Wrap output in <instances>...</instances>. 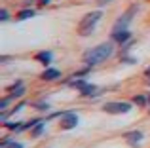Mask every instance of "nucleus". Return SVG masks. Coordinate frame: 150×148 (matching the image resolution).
I'll return each mask as SVG.
<instances>
[{
	"label": "nucleus",
	"mask_w": 150,
	"mask_h": 148,
	"mask_svg": "<svg viewBox=\"0 0 150 148\" xmlns=\"http://www.w3.org/2000/svg\"><path fill=\"white\" fill-rule=\"evenodd\" d=\"M133 104L131 103H125V101H112V103H105L103 104V112L106 114H127L131 110Z\"/></svg>",
	"instance_id": "20e7f679"
},
{
	"label": "nucleus",
	"mask_w": 150,
	"mask_h": 148,
	"mask_svg": "<svg viewBox=\"0 0 150 148\" xmlns=\"http://www.w3.org/2000/svg\"><path fill=\"white\" fill-rule=\"evenodd\" d=\"M146 101H148V97H143V95H137L135 99H133V103H135V104H146Z\"/></svg>",
	"instance_id": "dca6fc26"
},
{
	"label": "nucleus",
	"mask_w": 150,
	"mask_h": 148,
	"mask_svg": "<svg viewBox=\"0 0 150 148\" xmlns=\"http://www.w3.org/2000/svg\"><path fill=\"white\" fill-rule=\"evenodd\" d=\"M50 2H51V0H38V4H40V6H48Z\"/></svg>",
	"instance_id": "aec40b11"
},
{
	"label": "nucleus",
	"mask_w": 150,
	"mask_h": 148,
	"mask_svg": "<svg viewBox=\"0 0 150 148\" xmlns=\"http://www.w3.org/2000/svg\"><path fill=\"white\" fill-rule=\"evenodd\" d=\"M112 44L110 42H105V44H99L95 46V48L88 49V51H84V55H82V61H84V65H88V67H95V65L103 63V61H106L110 55H112Z\"/></svg>",
	"instance_id": "f257e3e1"
},
{
	"label": "nucleus",
	"mask_w": 150,
	"mask_h": 148,
	"mask_svg": "<svg viewBox=\"0 0 150 148\" xmlns=\"http://www.w3.org/2000/svg\"><path fill=\"white\" fill-rule=\"evenodd\" d=\"M34 59H36L38 63H42V65L48 67V65L51 63V59H53V53H51V51H40V53H36Z\"/></svg>",
	"instance_id": "9b49d317"
},
{
	"label": "nucleus",
	"mask_w": 150,
	"mask_h": 148,
	"mask_svg": "<svg viewBox=\"0 0 150 148\" xmlns=\"http://www.w3.org/2000/svg\"><path fill=\"white\" fill-rule=\"evenodd\" d=\"M97 2H99V4H108L110 0H97Z\"/></svg>",
	"instance_id": "4be33fe9"
},
{
	"label": "nucleus",
	"mask_w": 150,
	"mask_h": 148,
	"mask_svg": "<svg viewBox=\"0 0 150 148\" xmlns=\"http://www.w3.org/2000/svg\"><path fill=\"white\" fill-rule=\"evenodd\" d=\"M4 148H25V144H21V142H15V141H11L8 146H4Z\"/></svg>",
	"instance_id": "6ab92c4d"
},
{
	"label": "nucleus",
	"mask_w": 150,
	"mask_h": 148,
	"mask_svg": "<svg viewBox=\"0 0 150 148\" xmlns=\"http://www.w3.org/2000/svg\"><path fill=\"white\" fill-rule=\"evenodd\" d=\"M146 97H148V103H150V93H148V95H146Z\"/></svg>",
	"instance_id": "5701e85b"
},
{
	"label": "nucleus",
	"mask_w": 150,
	"mask_h": 148,
	"mask_svg": "<svg viewBox=\"0 0 150 148\" xmlns=\"http://www.w3.org/2000/svg\"><path fill=\"white\" fill-rule=\"evenodd\" d=\"M103 19V11L101 10H95V11H89L80 23H78V34L80 36H91L95 32V27Z\"/></svg>",
	"instance_id": "f03ea898"
},
{
	"label": "nucleus",
	"mask_w": 150,
	"mask_h": 148,
	"mask_svg": "<svg viewBox=\"0 0 150 148\" xmlns=\"http://www.w3.org/2000/svg\"><path fill=\"white\" fill-rule=\"evenodd\" d=\"M131 38V30H114L112 32V40H116L118 44H125Z\"/></svg>",
	"instance_id": "6e6552de"
},
{
	"label": "nucleus",
	"mask_w": 150,
	"mask_h": 148,
	"mask_svg": "<svg viewBox=\"0 0 150 148\" xmlns=\"http://www.w3.org/2000/svg\"><path fill=\"white\" fill-rule=\"evenodd\" d=\"M11 101H13V97H4V99H2V103H0V108H2V110H6V108H8V104H10L11 103Z\"/></svg>",
	"instance_id": "2eb2a0df"
},
{
	"label": "nucleus",
	"mask_w": 150,
	"mask_h": 148,
	"mask_svg": "<svg viewBox=\"0 0 150 148\" xmlns=\"http://www.w3.org/2000/svg\"><path fill=\"white\" fill-rule=\"evenodd\" d=\"M10 91H11L10 95L13 97V99H17V97H23V95H25L27 87H25V84H23V82H15V84L10 87Z\"/></svg>",
	"instance_id": "1a4fd4ad"
},
{
	"label": "nucleus",
	"mask_w": 150,
	"mask_h": 148,
	"mask_svg": "<svg viewBox=\"0 0 150 148\" xmlns=\"http://www.w3.org/2000/svg\"><path fill=\"white\" fill-rule=\"evenodd\" d=\"M30 17H34V10H21L19 15H17L19 21H23V19H30Z\"/></svg>",
	"instance_id": "ddd939ff"
},
{
	"label": "nucleus",
	"mask_w": 150,
	"mask_h": 148,
	"mask_svg": "<svg viewBox=\"0 0 150 148\" xmlns=\"http://www.w3.org/2000/svg\"><path fill=\"white\" fill-rule=\"evenodd\" d=\"M144 76H148V78H150V67L146 68V70H144Z\"/></svg>",
	"instance_id": "412c9836"
},
{
	"label": "nucleus",
	"mask_w": 150,
	"mask_h": 148,
	"mask_svg": "<svg viewBox=\"0 0 150 148\" xmlns=\"http://www.w3.org/2000/svg\"><path fill=\"white\" fill-rule=\"evenodd\" d=\"M97 91H99V87H97V85H93V84H89V82H88V84H86L84 87L80 89V95H82V97H97V95H99Z\"/></svg>",
	"instance_id": "9d476101"
},
{
	"label": "nucleus",
	"mask_w": 150,
	"mask_h": 148,
	"mask_svg": "<svg viewBox=\"0 0 150 148\" xmlns=\"http://www.w3.org/2000/svg\"><path fill=\"white\" fill-rule=\"evenodd\" d=\"M137 10H139V6H137V4L129 6L127 10H125L124 13L116 19V23H114V30H127V27L131 25V21H133V17H135Z\"/></svg>",
	"instance_id": "7ed1b4c3"
},
{
	"label": "nucleus",
	"mask_w": 150,
	"mask_h": 148,
	"mask_svg": "<svg viewBox=\"0 0 150 148\" xmlns=\"http://www.w3.org/2000/svg\"><path fill=\"white\" fill-rule=\"evenodd\" d=\"M59 76H61V70H57V68H46V70L40 74V80H44V82H53V80H57Z\"/></svg>",
	"instance_id": "0eeeda50"
},
{
	"label": "nucleus",
	"mask_w": 150,
	"mask_h": 148,
	"mask_svg": "<svg viewBox=\"0 0 150 148\" xmlns=\"http://www.w3.org/2000/svg\"><path fill=\"white\" fill-rule=\"evenodd\" d=\"M0 19H2V21H8V19H10V13H8L6 8H2V11H0Z\"/></svg>",
	"instance_id": "a211bd4d"
},
{
	"label": "nucleus",
	"mask_w": 150,
	"mask_h": 148,
	"mask_svg": "<svg viewBox=\"0 0 150 148\" xmlns=\"http://www.w3.org/2000/svg\"><path fill=\"white\" fill-rule=\"evenodd\" d=\"M34 108H36V110L46 112V110H50V104L48 103H36V104H34Z\"/></svg>",
	"instance_id": "f3484780"
},
{
	"label": "nucleus",
	"mask_w": 150,
	"mask_h": 148,
	"mask_svg": "<svg viewBox=\"0 0 150 148\" xmlns=\"http://www.w3.org/2000/svg\"><path fill=\"white\" fill-rule=\"evenodd\" d=\"M42 131H44V120H42V122H38L36 125H34V129L30 131V137H34V139H36L38 135H42Z\"/></svg>",
	"instance_id": "f8f14e48"
},
{
	"label": "nucleus",
	"mask_w": 150,
	"mask_h": 148,
	"mask_svg": "<svg viewBox=\"0 0 150 148\" xmlns=\"http://www.w3.org/2000/svg\"><path fill=\"white\" fill-rule=\"evenodd\" d=\"M78 125V116L76 112H65L61 116V129H74Z\"/></svg>",
	"instance_id": "39448f33"
},
{
	"label": "nucleus",
	"mask_w": 150,
	"mask_h": 148,
	"mask_svg": "<svg viewBox=\"0 0 150 148\" xmlns=\"http://www.w3.org/2000/svg\"><path fill=\"white\" fill-rule=\"evenodd\" d=\"M124 139H125V142L127 144H131L133 148H137L143 142V139H144V133L143 131H139V129H135V131H127V133H124Z\"/></svg>",
	"instance_id": "423d86ee"
},
{
	"label": "nucleus",
	"mask_w": 150,
	"mask_h": 148,
	"mask_svg": "<svg viewBox=\"0 0 150 148\" xmlns=\"http://www.w3.org/2000/svg\"><path fill=\"white\" fill-rule=\"evenodd\" d=\"M38 122H42V120H38V118H33V120H29L27 123H21V127H19V131H25V129H30V127H34Z\"/></svg>",
	"instance_id": "4468645a"
}]
</instances>
